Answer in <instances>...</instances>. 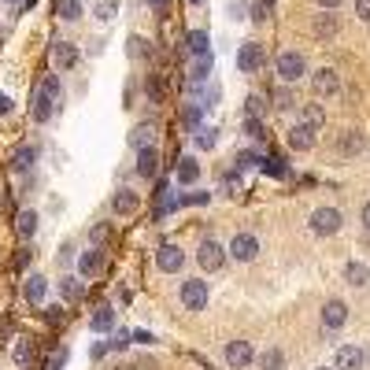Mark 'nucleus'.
I'll return each instance as SVG.
<instances>
[{
  "mask_svg": "<svg viewBox=\"0 0 370 370\" xmlns=\"http://www.w3.org/2000/svg\"><path fill=\"white\" fill-rule=\"evenodd\" d=\"M56 104H60V78L49 74V78L37 85V93H34V107H30L34 123H49L52 112H56Z\"/></svg>",
  "mask_w": 370,
  "mask_h": 370,
  "instance_id": "nucleus-1",
  "label": "nucleus"
},
{
  "mask_svg": "<svg viewBox=\"0 0 370 370\" xmlns=\"http://www.w3.org/2000/svg\"><path fill=\"white\" fill-rule=\"evenodd\" d=\"M178 300L185 303V311H204V303H208V281L185 278L182 289H178Z\"/></svg>",
  "mask_w": 370,
  "mask_h": 370,
  "instance_id": "nucleus-2",
  "label": "nucleus"
},
{
  "mask_svg": "<svg viewBox=\"0 0 370 370\" xmlns=\"http://www.w3.org/2000/svg\"><path fill=\"white\" fill-rule=\"evenodd\" d=\"M278 74H281V82H300L303 74H308V63H303L300 52H281L278 56Z\"/></svg>",
  "mask_w": 370,
  "mask_h": 370,
  "instance_id": "nucleus-3",
  "label": "nucleus"
},
{
  "mask_svg": "<svg viewBox=\"0 0 370 370\" xmlns=\"http://www.w3.org/2000/svg\"><path fill=\"white\" fill-rule=\"evenodd\" d=\"M197 263H200L204 270H222V263H226V248L208 237V241H200V248H197Z\"/></svg>",
  "mask_w": 370,
  "mask_h": 370,
  "instance_id": "nucleus-4",
  "label": "nucleus"
},
{
  "mask_svg": "<svg viewBox=\"0 0 370 370\" xmlns=\"http://www.w3.org/2000/svg\"><path fill=\"white\" fill-rule=\"evenodd\" d=\"M263 63H267L263 45H256V41H245L241 52H237V67H241L245 74H256L259 67H263Z\"/></svg>",
  "mask_w": 370,
  "mask_h": 370,
  "instance_id": "nucleus-5",
  "label": "nucleus"
},
{
  "mask_svg": "<svg viewBox=\"0 0 370 370\" xmlns=\"http://www.w3.org/2000/svg\"><path fill=\"white\" fill-rule=\"evenodd\" d=\"M311 230L319 234V237L337 234V230H341V211H337V208H319V211L311 215Z\"/></svg>",
  "mask_w": 370,
  "mask_h": 370,
  "instance_id": "nucleus-6",
  "label": "nucleus"
},
{
  "mask_svg": "<svg viewBox=\"0 0 370 370\" xmlns=\"http://www.w3.org/2000/svg\"><path fill=\"white\" fill-rule=\"evenodd\" d=\"M156 267L163 274H174V270L185 267V252L178 245H163V248H156Z\"/></svg>",
  "mask_w": 370,
  "mask_h": 370,
  "instance_id": "nucleus-7",
  "label": "nucleus"
},
{
  "mask_svg": "<svg viewBox=\"0 0 370 370\" xmlns=\"http://www.w3.org/2000/svg\"><path fill=\"white\" fill-rule=\"evenodd\" d=\"M230 256L241 259V263H252V259L259 256V241H256L252 234H237L234 241H230Z\"/></svg>",
  "mask_w": 370,
  "mask_h": 370,
  "instance_id": "nucleus-8",
  "label": "nucleus"
},
{
  "mask_svg": "<svg viewBox=\"0 0 370 370\" xmlns=\"http://www.w3.org/2000/svg\"><path fill=\"white\" fill-rule=\"evenodd\" d=\"M252 359H256V352H252V344H248V341H230V344H226V363H230L234 370H245Z\"/></svg>",
  "mask_w": 370,
  "mask_h": 370,
  "instance_id": "nucleus-9",
  "label": "nucleus"
},
{
  "mask_svg": "<svg viewBox=\"0 0 370 370\" xmlns=\"http://www.w3.org/2000/svg\"><path fill=\"white\" fill-rule=\"evenodd\" d=\"M333 363H337V370H363V348L341 344V348H337V355H333Z\"/></svg>",
  "mask_w": 370,
  "mask_h": 370,
  "instance_id": "nucleus-10",
  "label": "nucleus"
},
{
  "mask_svg": "<svg viewBox=\"0 0 370 370\" xmlns=\"http://www.w3.org/2000/svg\"><path fill=\"white\" fill-rule=\"evenodd\" d=\"M52 63H56L60 71H71L74 63H78V49H74L71 41H56V45H52Z\"/></svg>",
  "mask_w": 370,
  "mask_h": 370,
  "instance_id": "nucleus-11",
  "label": "nucleus"
},
{
  "mask_svg": "<svg viewBox=\"0 0 370 370\" xmlns=\"http://www.w3.org/2000/svg\"><path fill=\"white\" fill-rule=\"evenodd\" d=\"M315 93L319 96H333L337 89H341V78H337V71H330V67H322V71H315Z\"/></svg>",
  "mask_w": 370,
  "mask_h": 370,
  "instance_id": "nucleus-12",
  "label": "nucleus"
},
{
  "mask_svg": "<svg viewBox=\"0 0 370 370\" xmlns=\"http://www.w3.org/2000/svg\"><path fill=\"white\" fill-rule=\"evenodd\" d=\"M348 319V308H344V300H330L322 308V322H326V330H341Z\"/></svg>",
  "mask_w": 370,
  "mask_h": 370,
  "instance_id": "nucleus-13",
  "label": "nucleus"
},
{
  "mask_svg": "<svg viewBox=\"0 0 370 370\" xmlns=\"http://www.w3.org/2000/svg\"><path fill=\"white\" fill-rule=\"evenodd\" d=\"M156 134H159L156 123H141L134 134H130V145H134L137 152H141V148H156Z\"/></svg>",
  "mask_w": 370,
  "mask_h": 370,
  "instance_id": "nucleus-14",
  "label": "nucleus"
},
{
  "mask_svg": "<svg viewBox=\"0 0 370 370\" xmlns=\"http://www.w3.org/2000/svg\"><path fill=\"white\" fill-rule=\"evenodd\" d=\"M208 74H211V52L208 56H197V63L189 67V93H197L204 82H208Z\"/></svg>",
  "mask_w": 370,
  "mask_h": 370,
  "instance_id": "nucleus-15",
  "label": "nucleus"
},
{
  "mask_svg": "<svg viewBox=\"0 0 370 370\" xmlns=\"http://www.w3.org/2000/svg\"><path fill=\"white\" fill-rule=\"evenodd\" d=\"M78 270H82V278H96V274H100V270H104V252H100V248H89V252H82Z\"/></svg>",
  "mask_w": 370,
  "mask_h": 370,
  "instance_id": "nucleus-16",
  "label": "nucleus"
},
{
  "mask_svg": "<svg viewBox=\"0 0 370 370\" xmlns=\"http://www.w3.org/2000/svg\"><path fill=\"white\" fill-rule=\"evenodd\" d=\"M137 174L141 178H156L159 174V152L156 148H141L137 152Z\"/></svg>",
  "mask_w": 370,
  "mask_h": 370,
  "instance_id": "nucleus-17",
  "label": "nucleus"
},
{
  "mask_svg": "<svg viewBox=\"0 0 370 370\" xmlns=\"http://www.w3.org/2000/svg\"><path fill=\"white\" fill-rule=\"evenodd\" d=\"M34 159H37V148H34V145H19V148L12 152V159H8V163H12V170L23 174V170L34 167Z\"/></svg>",
  "mask_w": 370,
  "mask_h": 370,
  "instance_id": "nucleus-18",
  "label": "nucleus"
},
{
  "mask_svg": "<svg viewBox=\"0 0 370 370\" xmlns=\"http://www.w3.org/2000/svg\"><path fill=\"white\" fill-rule=\"evenodd\" d=\"M15 234L23 237V241H30V237L37 234V211H19L15 215Z\"/></svg>",
  "mask_w": 370,
  "mask_h": 370,
  "instance_id": "nucleus-19",
  "label": "nucleus"
},
{
  "mask_svg": "<svg viewBox=\"0 0 370 370\" xmlns=\"http://www.w3.org/2000/svg\"><path fill=\"white\" fill-rule=\"evenodd\" d=\"M137 193H130V189H118L115 193V200H112V208H115V215H134L137 211Z\"/></svg>",
  "mask_w": 370,
  "mask_h": 370,
  "instance_id": "nucleus-20",
  "label": "nucleus"
},
{
  "mask_svg": "<svg viewBox=\"0 0 370 370\" xmlns=\"http://www.w3.org/2000/svg\"><path fill=\"white\" fill-rule=\"evenodd\" d=\"M45 289H49L45 278H41V274H30L26 285H23V297H26L30 303H41V300H45Z\"/></svg>",
  "mask_w": 370,
  "mask_h": 370,
  "instance_id": "nucleus-21",
  "label": "nucleus"
},
{
  "mask_svg": "<svg viewBox=\"0 0 370 370\" xmlns=\"http://www.w3.org/2000/svg\"><path fill=\"white\" fill-rule=\"evenodd\" d=\"M89 326H93V333H107V330H112V326H115V311L107 308V303H100V308L93 311Z\"/></svg>",
  "mask_w": 370,
  "mask_h": 370,
  "instance_id": "nucleus-22",
  "label": "nucleus"
},
{
  "mask_svg": "<svg viewBox=\"0 0 370 370\" xmlns=\"http://www.w3.org/2000/svg\"><path fill=\"white\" fill-rule=\"evenodd\" d=\"M208 34H204V30H189V34H185V49L193 52V56H208Z\"/></svg>",
  "mask_w": 370,
  "mask_h": 370,
  "instance_id": "nucleus-23",
  "label": "nucleus"
},
{
  "mask_svg": "<svg viewBox=\"0 0 370 370\" xmlns=\"http://www.w3.org/2000/svg\"><path fill=\"white\" fill-rule=\"evenodd\" d=\"M315 145V130H308V126H292L289 130V148H311Z\"/></svg>",
  "mask_w": 370,
  "mask_h": 370,
  "instance_id": "nucleus-24",
  "label": "nucleus"
},
{
  "mask_svg": "<svg viewBox=\"0 0 370 370\" xmlns=\"http://www.w3.org/2000/svg\"><path fill=\"white\" fill-rule=\"evenodd\" d=\"M344 278H348V285H359V289H363L367 281H370V270H367V263H348V267H344Z\"/></svg>",
  "mask_w": 370,
  "mask_h": 370,
  "instance_id": "nucleus-25",
  "label": "nucleus"
},
{
  "mask_svg": "<svg viewBox=\"0 0 370 370\" xmlns=\"http://www.w3.org/2000/svg\"><path fill=\"white\" fill-rule=\"evenodd\" d=\"M197 178H200V167H197V159H189V156H185V159L178 163V182H182V185H193Z\"/></svg>",
  "mask_w": 370,
  "mask_h": 370,
  "instance_id": "nucleus-26",
  "label": "nucleus"
},
{
  "mask_svg": "<svg viewBox=\"0 0 370 370\" xmlns=\"http://www.w3.org/2000/svg\"><path fill=\"white\" fill-rule=\"evenodd\" d=\"M56 15L67 19V23H74V19H82V4H78V0H56Z\"/></svg>",
  "mask_w": 370,
  "mask_h": 370,
  "instance_id": "nucleus-27",
  "label": "nucleus"
},
{
  "mask_svg": "<svg viewBox=\"0 0 370 370\" xmlns=\"http://www.w3.org/2000/svg\"><path fill=\"white\" fill-rule=\"evenodd\" d=\"M60 292H63V300H67V303H78L82 300V285L74 278H63L60 281Z\"/></svg>",
  "mask_w": 370,
  "mask_h": 370,
  "instance_id": "nucleus-28",
  "label": "nucleus"
},
{
  "mask_svg": "<svg viewBox=\"0 0 370 370\" xmlns=\"http://www.w3.org/2000/svg\"><path fill=\"white\" fill-rule=\"evenodd\" d=\"M263 170L270 174V178H285V174H289V167H285V159H281V156H267Z\"/></svg>",
  "mask_w": 370,
  "mask_h": 370,
  "instance_id": "nucleus-29",
  "label": "nucleus"
},
{
  "mask_svg": "<svg viewBox=\"0 0 370 370\" xmlns=\"http://www.w3.org/2000/svg\"><path fill=\"white\" fill-rule=\"evenodd\" d=\"M219 141V126H200L197 130V148H215Z\"/></svg>",
  "mask_w": 370,
  "mask_h": 370,
  "instance_id": "nucleus-30",
  "label": "nucleus"
},
{
  "mask_svg": "<svg viewBox=\"0 0 370 370\" xmlns=\"http://www.w3.org/2000/svg\"><path fill=\"white\" fill-rule=\"evenodd\" d=\"M300 123L308 126V130H319V126H322V107H319V104H308V107H303V118H300Z\"/></svg>",
  "mask_w": 370,
  "mask_h": 370,
  "instance_id": "nucleus-31",
  "label": "nucleus"
},
{
  "mask_svg": "<svg viewBox=\"0 0 370 370\" xmlns=\"http://www.w3.org/2000/svg\"><path fill=\"white\" fill-rule=\"evenodd\" d=\"M281 363H285V355H281L278 348H270V352L259 355V367H263V370H281Z\"/></svg>",
  "mask_w": 370,
  "mask_h": 370,
  "instance_id": "nucleus-32",
  "label": "nucleus"
},
{
  "mask_svg": "<svg viewBox=\"0 0 370 370\" xmlns=\"http://www.w3.org/2000/svg\"><path fill=\"white\" fill-rule=\"evenodd\" d=\"M30 359H34V341H19V344H15V363L26 367Z\"/></svg>",
  "mask_w": 370,
  "mask_h": 370,
  "instance_id": "nucleus-33",
  "label": "nucleus"
},
{
  "mask_svg": "<svg viewBox=\"0 0 370 370\" xmlns=\"http://www.w3.org/2000/svg\"><path fill=\"white\" fill-rule=\"evenodd\" d=\"M182 123L189 126V130H200V104H189V107H185V112H182Z\"/></svg>",
  "mask_w": 370,
  "mask_h": 370,
  "instance_id": "nucleus-34",
  "label": "nucleus"
},
{
  "mask_svg": "<svg viewBox=\"0 0 370 370\" xmlns=\"http://www.w3.org/2000/svg\"><path fill=\"white\" fill-rule=\"evenodd\" d=\"M63 363H67V348H56V352L45 359V370H63Z\"/></svg>",
  "mask_w": 370,
  "mask_h": 370,
  "instance_id": "nucleus-35",
  "label": "nucleus"
},
{
  "mask_svg": "<svg viewBox=\"0 0 370 370\" xmlns=\"http://www.w3.org/2000/svg\"><path fill=\"white\" fill-rule=\"evenodd\" d=\"M130 56H134V60H145V56H148V41H145V37H130Z\"/></svg>",
  "mask_w": 370,
  "mask_h": 370,
  "instance_id": "nucleus-36",
  "label": "nucleus"
},
{
  "mask_svg": "<svg viewBox=\"0 0 370 370\" xmlns=\"http://www.w3.org/2000/svg\"><path fill=\"white\" fill-rule=\"evenodd\" d=\"M130 341H134V333H130V330H118V333H115L107 344H112V352H123V348H126Z\"/></svg>",
  "mask_w": 370,
  "mask_h": 370,
  "instance_id": "nucleus-37",
  "label": "nucleus"
},
{
  "mask_svg": "<svg viewBox=\"0 0 370 370\" xmlns=\"http://www.w3.org/2000/svg\"><path fill=\"white\" fill-rule=\"evenodd\" d=\"M248 118H259V115H263L267 112V104H263V96H248Z\"/></svg>",
  "mask_w": 370,
  "mask_h": 370,
  "instance_id": "nucleus-38",
  "label": "nucleus"
},
{
  "mask_svg": "<svg viewBox=\"0 0 370 370\" xmlns=\"http://www.w3.org/2000/svg\"><path fill=\"white\" fill-rule=\"evenodd\" d=\"M330 34H337V19L333 15H322L319 19V37H330Z\"/></svg>",
  "mask_w": 370,
  "mask_h": 370,
  "instance_id": "nucleus-39",
  "label": "nucleus"
},
{
  "mask_svg": "<svg viewBox=\"0 0 370 370\" xmlns=\"http://www.w3.org/2000/svg\"><path fill=\"white\" fill-rule=\"evenodd\" d=\"M208 200H211V193H200V189L182 193V204H208Z\"/></svg>",
  "mask_w": 370,
  "mask_h": 370,
  "instance_id": "nucleus-40",
  "label": "nucleus"
},
{
  "mask_svg": "<svg viewBox=\"0 0 370 370\" xmlns=\"http://www.w3.org/2000/svg\"><path fill=\"white\" fill-rule=\"evenodd\" d=\"M245 134H248V137H267V134H263V123H259V118H245Z\"/></svg>",
  "mask_w": 370,
  "mask_h": 370,
  "instance_id": "nucleus-41",
  "label": "nucleus"
},
{
  "mask_svg": "<svg viewBox=\"0 0 370 370\" xmlns=\"http://www.w3.org/2000/svg\"><path fill=\"white\" fill-rule=\"evenodd\" d=\"M256 163H259V156H256V152H241V156H237V167H241V170H252Z\"/></svg>",
  "mask_w": 370,
  "mask_h": 370,
  "instance_id": "nucleus-42",
  "label": "nucleus"
},
{
  "mask_svg": "<svg viewBox=\"0 0 370 370\" xmlns=\"http://www.w3.org/2000/svg\"><path fill=\"white\" fill-rule=\"evenodd\" d=\"M219 104V85H208V89H204V104L200 107H215Z\"/></svg>",
  "mask_w": 370,
  "mask_h": 370,
  "instance_id": "nucleus-43",
  "label": "nucleus"
},
{
  "mask_svg": "<svg viewBox=\"0 0 370 370\" xmlns=\"http://www.w3.org/2000/svg\"><path fill=\"white\" fill-rule=\"evenodd\" d=\"M96 15H100L104 23H107V19H115V0H100V8H96Z\"/></svg>",
  "mask_w": 370,
  "mask_h": 370,
  "instance_id": "nucleus-44",
  "label": "nucleus"
},
{
  "mask_svg": "<svg viewBox=\"0 0 370 370\" xmlns=\"http://www.w3.org/2000/svg\"><path fill=\"white\" fill-rule=\"evenodd\" d=\"M267 15H270V0H259V4L252 8V19H256V23H263Z\"/></svg>",
  "mask_w": 370,
  "mask_h": 370,
  "instance_id": "nucleus-45",
  "label": "nucleus"
},
{
  "mask_svg": "<svg viewBox=\"0 0 370 370\" xmlns=\"http://www.w3.org/2000/svg\"><path fill=\"white\" fill-rule=\"evenodd\" d=\"M274 107H278V112H285V107H292V96H289L285 89H278V93H274Z\"/></svg>",
  "mask_w": 370,
  "mask_h": 370,
  "instance_id": "nucleus-46",
  "label": "nucleus"
},
{
  "mask_svg": "<svg viewBox=\"0 0 370 370\" xmlns=\"http://www.w3.org/2000/svg\"><path fill=\"white\" fill-rule=\"evenodd\" d=\"M359 141H363V137H359L355 130H348V137L341 141V148H344V152H352V148H359Z\"/></svg>",
  "mask_w": 370,
  "mask_h": 370,
  "instance_id": "nucleus-47",
  "label": "nucleus"
},
{
  "mask_svg": "<svg viewBox=\"0 0 370 370\" xmlns=\"http://www.w3.org/2000/svg\"><path fill=\"white\" fill-rule=\"evenodd\" d=\"M355 15L363 19V23H370V0H355Z\"/></svg>",
  "mask_w": 370,
  "mask_h": 370,
  "instance_id": "nucleus-48",
  "label": "nucleus"
},
{
  "mask_svg": "<svg viewBox=\"0 0 370 370\" xmlns=\"http://www.w3.org/2000/svg\"><path fill=\"white\" fill-rule=\"evenodd\" d=\"M104 241H107V226H93V245L100 248Z\"/></svg>",
  "mask_w": 370,
  "mask_h": 370,
  "instance_id": "nucleus-49",
  "label": "nucleus"
},
{
  "mask_svg": "<svg viewBox=\"0 0 370 370\" xmlns=\"http://www.w3.org/2000/svg\"><path fill=\"white\" fill-rule=\"evenodd\" d=\"M8 112H12V96L0 93V115H8Z\"/></svg>",
  "mask_w": 370,
  "mask_h": 370,
  "instance_id": "nucleus-50",
  "label": "nucleus"
},
{
  "mask_svg": "<svg viewBox=\"0 0 370 370\" xmlns=\"http://www.w3.org/2000/svg\"><path fill=\"white\" fill-rule=\"evenodd\" d=\"M26 263H30V248H23V252L15 256V267H26Z\"/></svg>",
  "mask_w": 370,
  "mask_h": 370,
  "instance_id": "nucleus-51",
  "label": "nucleus"
},
{
  "mask_svg": "<svg viewBox=\"0 0 370 370\" xmlns=\"http://www.w3.org/2000/svg\"><path fill=\"white\" fill-rule=\"evenodd\" d=\"M148 4H152V8H156V12L163 15V12H167V8H170V0H148Z\"/></svg>",
  "mask_w": 370,
  "mask_h": 370,
  "instance_id": "nucleus-52",
  "label": "nucleus"
},
{
  "mask_svg": "<svg viewBox=\"0 0 370 370\" xmlns=\"http://www.w3.org/2000/svg\"><path fill=\"white\" fill-rule=\"evenodd\" d=\"M134 341H137V344H152V333H145V330H137V333H134Z\"/></svg>",
  "mask_w": 370,
  "mask_h": 370,
  "instance_id": "nucleus-53",
  "label": "nucleus"
},
{
  "mask_svg": "<svg viewBox=\"0 0 370 370\" xmlns=\"http://www.w3.org/2000/svg\"><path fill=\"white\" fill-rule=\"evenodd\" d=\"M49 322H63V308H49Z\"/></svg>",
  "mask_w": 370,
  "mask_h": 370,
  "instance_id": "nucleus-54",
  "label": "nucleus"
},
{
  "mask_svg": "<svg viewBox=\"0 0 370 370\" xmlns=\"http://www.w3.org/2000/svg\"><path fill=\"white\" fill-rule=\"evenodd\" d=\"M359 215H363V226L370 230V204H363V211H359Z\"/></svg>",
  "mask_w": 370,
  "mask_h": 370,
  "instance_id": "nucleus-55",
  "label": "nucleus"
},
{
  "mask_svg": "<svg viewBox=\"0 0 370 370\" xmlns=\"http://www.w3.org/2000/svg\"><path fill=\"white\" fill-rule=\"evenodd\" d=\"M319 4H322V8H337L341 0H319Z\"/></svg>",
  "mask_w": 370,
  "mask_h": 370,
  "instance_id": "nucleus-56",
  "label": "nucleus"
},
{
  "mask_svg": "<svg viewBox=\"0 0 370 370\" xmlns=\"http://www.w3.org/2000/svg\"><path fill=\"white\" fill-rule=\"evenodd\" d=\"M107 370H134L130 363H115V367H107Z\"/></svg>",
  "mask_w": 370,
  "mask_h": 370,
  "instance_id": "nucleus-57",
  "label": "nucleus"
},
{
  "mask_svg": "<svg viewBox=\"0 0 370 370\" xmlns=\"http://www.w3.org/2000/svg\"><path fill=\"white\" fill-rule=\"evenodd\" d=\"M23 8H26V12H30V8H37V0H23Z\"/></svg>",
  "mask_w": 370,
  "mask_h": 370,
  "instance_id": "nucleus-58",
  "label": "nucleus"
},
{
  "mask_svg": "<svg viewBox=\"0 0 370 370\" xmlns=\"http://www.w3.org/2000/svg\"><path fill=\"white\" fill-rule=\"evenodd\" d=\"M8 4H23V0H8Z\"/></svg>",
  "mask_w": 370,
  "mask_h": 370,
  "instance_id": "nucleus-59",
  "label": "nucleus"
},
{
  "mask_svg": "<svg viewBox=\"0 0 370 370\" xmlns=\"http://www.w3.org/2000/svg\"><path fill=\"white\" fill-rule=\"evenodd\" d=\"M189 4H204V0H189Z\"/></svg>",
  "mask_w": 370,
  "mask_h": 370,
  "instance_id": "nucleus-60",
  "label": "nucleus"
},
{
  "mask_svg": "<svg viewBox=\"0 0 370 370\" xmlns=\"http://www.w3.org/2000/svg\"><path fill=\"white\" fill-rule=\"evenodd\" d=\"M322 370H326V367H322Z\"/></svg>",
  "mask_w": 370,
  "mask_h": 370,
  "instance_id": "nucleus-61",
  "label": "nucleus"
}]
</instances>
